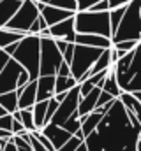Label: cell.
Instances as JSON below:
<instances>
[{
  "instance_id": "cell-1",
  "label": "cell",
  "mask_w": 141,
  "mask_h": 151,
  "mask_svg": "<svg viewBox=\"0 0 141 151\" xmlns=\"http://www.w3.org/2000/svg\"><path fill=\"white\" fill-rule=\"evenodd\" d=\"M141 121L125 109L120 99H115L111 109L102 116L97 128L86 135L88 151H138Z\"/></svg>"
},
{
  "instance_id": "cell-2",
  "label": "cell",
  "mask_w": 141,
  "mask_h": 151,
  "mask_svg": "<svg viewBox=\"0 0 141 151\" xmlns=\"http://www.w3.org/2000/svg\"><path fill=\"white\" fill-rule=\"evenodd\" d=\"M11 56L28 70L32 79H37L41 76V37L39 35L27 34L16 44V49Z\"/></svg>"
},
{
  "instance_id": "cell-3",
  "label": "cell",
  "mask_w": 141,
  "mask_h": 151,
  "mask_svg": "<svg viewBox=\"0 0 141 151\" xmlns=\"http://www.w3.org/2000/svg\"><path fill=\"white\" fill-rule=\"evenodd\" d=\"M74 21L78 34H101L106 37L113 35L109 11H76Z\"/></svg>"
},
{
  "instance_id": "cell-4",
  "label": "cell",
  "mask_w": 141,
  "mask_h": 151,
  "mask_svg": "<svg viewBox=\"0 0 141 151\" xmlns=\"http://www.w3.org/2000/svg\"><path fill=\"white\" fill-rule=\"evenodd\" d=\"M111 39L113 44L120 40H141V0L127 4L124 18Z\"/></svg>"
},
{
  "instance_id": "cell-5",
  "label": "cell",
  "mask_w": 141,
  "mask_h": 151,
  "mask_svg": "<svg viewBox=\"0 0 141 151\" xmlns=\"http://www.w3.org/2000/svg\"><path fill=\"white\" fill-rule=\"evenodd\" d=\"M102 47H92V46H85V44H76L74 46V56L70 62V72L78 79V83L85 81L88 70L94 67V63L97 62V58L102 55Z\"/></svg>"
},
{
  "instance_id": "cell-6",
  "label": "cell",
  "mask_w": 141,
  "mask_h": 151,
  "mask_svg": "<svg viewBox=\"0 0 141 151\" xmlns=\"http://www.w3.org/2000/svg\"><path fill=\"white\" fill-rule=\"evenodd\" d=\"M30 79L32 77L28 74V70L18 60H14L11 56L0 72V93H7V91H12L20 86H25Z\"/></svg>"
},
{
  "instance_id": "cell-7",
  "label": "cell",
  "mask_w": 141,
  "mask_h": 151,
  "mask_svg": "<svg viewBox=\"0 0 141 151\" xmlns=\"http://www.w3.org/2000/svg\"><path fill=\"white\" fill-rule=\"evenodd\" d=\"M64 63V55L53 37H41V76H57Z\"/></svg>"
},
{
  "instance_id": "cell-8",
  "label": "cell",
  "mask_w": 141,
  "mask_h": 151,
  "mask_svg": "<svg viewBox=\"0 0 141 151\" xmlns=\"http://www.w3.org/2000/svg\"><path fill=\"white\" fill-rule=\"evenodd\" d=\"M41 9H39V2L35 0H23L20 9L16 11V14L12 16V19L5 25L7 28H12L16 32H23L28 34L30 27L34 25V21L39 18Z\"/></svg>"
},
{
  "instance_id": "cell-9",
  "label": "cell",
  "mask_w": 141,
  "mask_h": 151,
  "mask_svg": "<svg viewBox=\"0 0 141 151\" xmlns=\"http://www.w3.org/2000/svg\"><path fill=\"white\" fill-rule=\"evenodd\" d=\"M79 99H81V93H79V83L69 90V93H67V97L60 102V106H58V109H57V113L53 114V118H51V121L49 123H57V125H64L67 119H69L72 114L78 111V106H79Z\"/></svg>"
},
{
  "instance_id": "cell-10",
  "label": "cell",
  "mask_w": 141,
  "mask_h": 151,
  "mask_svg": "<svg viewBox=\"0 0 141 151\" xmlns=\"http://www.w3.org/2000/svg\"><path fill=\"white\" fill-rule=\"evenodd\" d=\"M118 83L124 91H141V51L136 49L134 60L129 67V70L122 76H116Z\"/></svg>"
},
{
  "instance_id": "cell-11",
  "label": "cell",
  "mask_w": 141,
  "mask_h": 151,
  "mask_svg": "<svg viewBox=\"0 0 141 151\" xmlns=\"http://www.w3.org/2000/svg\"><path fill=\"white\" fill-rule=\"evenodd\" d=\"M39 9H41L42 18L46 19L48 27H53V25H57V23H60V21H64V19L76 14L74 11L62 9V7H57V5H49V4H42V2H39Z\"/></svg>"
},
{
  "instance_id": "cell-12",
  "label": "cell",
  "mask_w": 141,
  "mask_h": 151,
  "mask_svg": "<svg viewBox=\"0 0 141 151\" xmlns=\"http://www.w3.org/2000/svg\"><path fill=\"white\" fill-rule=\"evenodd\" d=\"M49 32H51V37L53 39H64L67 42H76V35H78V30H76V21H74V16H70L67 19L49 27Z\"/></svg>"
},
{
  "instance_id": "cell-13",
  "label": "cell",
  "mask_w": 141,
  "mask_h": 151,
  "mask_svg": "<svg viewBox=\"0 0 141 151\" xmlns=\"http://www.w3.org/2000/svg\"><path fill=\"white\" fill-rule=\"evenodd\" d=\"M41 130L48 135V139L53 142V146H55L57 150L62 148L70 137L74 135V134H70L69 130H65L62 125H57V123H48V125H44V128H41Z\"/></svg>"
},
{
  "instance_id": "cell-14",
  "label": "cell",
  "mask_w": 141,
  "mask_h": 151,
  "mask_svg": "<svg viewBox=\"0 0 141 151\" xmlns=\"http://www.w3.org/2000/svg\"><path fill=\"white\" fill-rule=\"evenodd\" d=\"M16 91L20 93V109L34 107V104L37 102V79H30L25 86L16 88Z\"/></svg>"
},
{
  "instance_id": "cell-15",
  "label": "cell",
  "mask_w": 141,
  "mask_h": 151,
  "mask_svg": "<svg viewBox=\"0 0 141 151\" xmlns=\"http://www.w3.org/2000/svg\"><path fill=\"white\" fill-rule=\"evenodd\" d=\"M55 83L57 76H39L37 77V100H49L55 97Z\"/></svg>"
},
{
  "instance_id": "cell-16",
  "label": "cell",
  "mask_w": 141,
  "mask_h": 151,
  "mask_svg": "<svg viewBox=\"0 0 141 151\" xmlns=\"http://www.w3.org/2000/svg\"><path fill=\"white\" fill-rule=\"evenodd\" d=\"M76 44H85V46L106 49V47L113 46V39L101 35V34H78L76 35Z\"/></svg>"
},
{
  "instance_id": "cell-17",
  "label": "cell",
  "mask_w": 141,
  "mask_h": 151,
  "mask_svg": "<svg viewBox=\"0 0 141 151\" xmlns=\"http://www.w3.org/2000/svg\"><path fill=\"white\" fill-rule=\"evenodd\" d=\"M101 91H102V88H101V86H95L90 93H86L85 97L79 99V106H78V113H79V116H85V114L95 111Z\"/></svg>"
},
{
  "instance_id": "cell-18",
  "label": "cell",
  "mask_w": 141,
  "mask_h": 151,
  "mask_svg": "<svg viewBox=\"0 0 141 151\" xmlns=\"http://www.w3.org/2000/svg\"><path fill=\"white\" fill-rule=\"evenodd\" d=\"M21 2L23 0H0V27H5L12 19Z\"/></svg>"
},
{
  "instance_id": "cell-19",
  "label": "cell",
  "mask_w": 141,
  "mask_h": 151,
  "mask_svg": "<svg viewBox=\"0 0 141 151\" xmlns=\"http://www.w3.org/2000/svg\"><path fill=\"white\" fill-rule=\"evenodd\" d=\"M102 116H104V113H101L99 109H95V111H92V113L81 116V132H83L85 139H86V135H90V134L97 128V125L101 123Z\"/></svg>"
},
{
  "instance_id": "cell-20",
  "label": "cell",
  "mask_w": 141,
  "mask_h": 151,
  "mask_svg": "<svg viewBox=\"0 0 141 151\" xmlns=\"http://www.w3.org/2000/svg\"><path fill=\"white\" fill-rule=\"evenodd\" d=\"M102 90H106L108 93H111L115 99H120V95L124 93L120 83H118V77H116V70H115V63L109 67V72L104 79V84H102Z\"/></svg>"
},
{
  "instance_id": "cell-21",
  "label": "cell",
  "mask_w": 141,
  "mask_h": 151,
  "mask_svg": "<svg viewBox=\"0 0 141 151\" xmlns=\"http://www.w3.org/2000/svg\"><path fill=\"white\" fill-rule=\"evenodd\" d=\"M120 100L124 102L125 109L131 111V113H134L136 118L141 121V100L138 99V95H136L134 91H124V93L120 95Z\"/></svg>"
},
{
  "instance_id": "cell-22",
  "label": "cell",
  "mask_w": 141,
  "mask_h": 151,
  "mask_svg": "<svg viewBox=\"0 0 141 151\" xmlns=\"http://www.w3.org/2000/svg\"><path fill=\"white\" fill-rule=\"evenodd\" d=\"M25 35H27V34H23V32H16V30H12V28L0 27V49L11 46V44H14V42H20Z\"/></svg>"
},
{
  "instance_id": "cell-23",
  "label": "cell",
  "mask_w": 141,
  "mask_h": 151,
  "mask_svg": "<svg viewBox=\"0 0 141 151\" xmlns=\"http://www.w3.org/2000/svg\"><path fill=\"white\" fill-rule=\"evenodd\" d=\"M18 104H20V93H18L16 90L7 91V93H0V106H2L7 113L12 114L16 109H20Z\"/></svg>"
},
{
  "instance_id": "cell-24",
  "label": "cell",
  "mask_w": 141,
  "mask_h": 151,
  "mask_svg": "<svg viewBox=\"0 0 141 151\" xmlns=\"http://www.w3.org/2000/svg\"><path fill=\"white\" fill-rule=\"evenodd\" d=\"M34 111V119L37 128H44L46 125V113H48V100H37L32 107Z\"/></svg>"
},
{
  "instance_id": "cell-25",
  "label": "cell",
  "mask_w": 141,
  "mask_h": 151,
  "mask_svg": "<svg viewBox=\"0 0 141 151\" xmlns=\"http://www.w3.org/2000/svg\"><path fill=\"white\" fill-rule=\"evenodd\" d=\"M78 84V79L74 76H60L57 74V83H55V93H62V91H69Z\"/></svg>"
},
{
  "instance_id": "cell-26",
  "label": "cell",
  "mask_w": 141,
  "mask_h": 151,
  "mask_svg": "<svg viewBox=\"0 0 141 151\" xmlns=\"http://www.w3.org/2000/svg\"><path fill=\"white\" fill-rule=\"evenodd\" d=\"M23 125H25V128L28 130V132H32L35 130L37 127H35V119H34V111H32V107H28V109H20V118H18Z\"/></svg>"
},
{
  "instance_id": "cell-27",
  "label": "cell",
  "mask_w": 141,
  "mask_h": 151,
  "mask_svg": "<svg viewBox=\"0 0 141 151\" xmlns=\"http://www.w3.org/2000/svg\"><path fill=\"white\" fill-rule=\"evenodd\" d=\"M125 7H127V5H124V7H115V9H109V16H111V30H113V34L116 32V28H118V25H120V21H122V18H124ZM111 37H113V35H111Z\"/></svg>"
},
{
  "instance_id": "cell-28",
  "label": "cell",
  "mask_w": 141,
  "mask_h": 151,
  "mask_svg": "<svg viewBox=\"0 0 141 151\" xmlns=\"http://www.w3.org/2000/svg\"><path fill=\"white\" fill-rule=\"evenodd\" d=\"M62 127H64L65 130H69L70 134H76V132H79V130H81V116H79V113L76 111V113L72 114L69 119H67V121L62 125Z\"/></svg>"
},
{
  "instance_id": "cell-29",
  "label": "cell",
  "mask_w": 141,
  "mask_h": 151,
  "mask_svg": "<svg viewBox=\"0 0 141 151\" xmlns=\"http://www.w3.org/2000/svg\"><path fill=\"white\" fill-rule=\"evenodd\" d=\"M81 142H83V139H79L78 135H72L69 141H67L62 148H58L57 151H76L78 148H79V144H81Z\"/></svg>"
},
{
  "instance_id": "cell-30",
  "label": "cell",
  "mask_w": 141,
  "mask_h": 151,
  "mask_svg": "<svg viewBox=\"0 0 141 151\" xmlns=\"http://www.w3.org/2000/svg\"><path fill=\"white\" fill-rule=\"evenodd\" d=\"M44 28H48V23H46V19L42 18V14H39V18L34 21V25L30 27V32H28V34H35V35H39Z\"/></svg>"
},
{
  "instance_id": "cell-31",
  "label": "cell",
  "mask_w": 141,
  "mask_h": 151,
  "mask_svg": "<svg viewBox=\"0 0 141 151\" xmlns=\"http://www.w3.org/2000/svg\"><path fill=\"white\" fill-rule=\"evenodd\" d=\"M58 106H60V102L55 99V97H51L49 100H48V113H46V125L51 121V118H53V114L57 113V109H58Z\"/></svg>"
},
{
  "instance_id": "cell-32",
  "label": "cell",
  "mask_w": 141,
  "mask_h": 151,
  "mask_svg": "<svg viewBox=\"0 0 141 151\" xmlns=\"http://www.w3.org/2000/svg\"><path fill=\"white\" fill-rule=\"evenodd\" d=\"M140 40H120V42H115L113 46L118 47V49H124V51H132L136 46H138Z\"/></svg>"
},
{
  "instance_id": "cell-33",
  "label": "cell",
  "mask_w": 141,
  "mask_h": 151,
  "mask_svg": "<svg viewBox=\"0 0 141 151\" xmlns=\"http://www.w3.org/2000/svg\"><path fill=\"white\" fill-rule=\"evenodd\" d=\"M12 114L7 113L4 114V116H0V128H4V130H11L12 132Z\"/></svg>"
},
{
  "instance_id": "cell-34",
  "label": "cell",
  "mask_w": 141,
  "mask_h": 151,
  "mask_svg": "<svg viewBox=\"0 0 141 151\" xmlns=\"http://www.w3.org/2000/svg\"><path fill=\"white\" fill-rule=\"evenodd\" d=\"M28 142L32 144V150H34V151H48L46 148H44V144H42V142L35 137L32 132H30V135H28Z\"/></svg>"
},
{
  "instance_id": "cell-35",
  "label": "cell",
  "mask_w": 141,
  "mask_h": 151,
  "mask_svg": "<svg viewBox=\"0 0 141 151\" xmlns=\"http://www.w3.org/2000/svg\"><path fill=\"white\" fill-rule=\"evenodd\" d=\"M111 100H115V97H113L111 93H108L106 90H102V91H101V95H99V100H97V107L104 106V104L111 102ZM97 107H95V109H97Z\"/></svg>"
},
{
  "instance_id": "cell-36",
  "label": "cell",
  "mask_w": 141,
  "mask_h": 151,
  "mask_svg": "<svg viewBox=\"0 0 141 151\" xmlns=\"http://www.w3.org/2000/svg\"><path fill=\"white\" fill-rule=\"evenodd\" d=\"M27 132V128H25V125L20 121V119H12V134L14 135H21V134H25Z\"/></svg>"
},
{
  "instance_id": "cell-37",
  "label": "cell",
  "mask_w": 141,
  "mask_h": 151,
  "mask_svg": "<svg viewBox=\"0 0 141 151\" xmlns=\"http://www.w3.org/2000/svg\"><path fill=\"white\" fill-rule=\"evenodd\" d=\"M90 11H109V0H99L90 7Z\"/></svg>"
},
{
  "instance_id": "cell-38",
  "label": "cell",
  "mask_w": 141,
  "mask_h": 151,
  "mask_svg": "<svg viewBox=\"0 0 141 151\" xmlns=\"http://www.w3.org/2000/svg\"><path fill=\"white\" fill-rule=\"evenodd\" d=\"M99 0H78V11H86L90 9L94 4H97Z\"/></svg>"
},
{
  "instance_id": "cell-39",
  "label": "cell",
  "mask_w": 141,
  "mask_h": 151,
  "mask_svg": "<svg viewBox=\"0 0 141 151\" xmlns=\"http://www.w3.org/2000/svg\"><path fill=\"white\" fill-rule=\"evenodd\" d=\"M9 58H11V55H9L5 49H0V72H2V69L5 67V63L9 62Z\"/></svg>"
},
{
  "instance_id": "cell-40",
  "label": "cell",
  "mask_w": 141,
  "mask_h": 151,
  "mask_svg": "<svg viewBox=\"0 0 141 151\" xmlns=\"http://www.w3.org/2000/svg\"><path fill=\"white\" fill-rule=\"evenodd\" d=\"M132 0H109V9H115V7H124L127 4H131Z\"/></svg>"
},
{
  "instance_id": "cell-41",
  "label": "cell",
  "mask_w": 141,
  "mask_h": 151,
  "mask_svg": "<svg viewBox=\"0 0 141 151\" xmlns=\"http://www.w3.org/2000/svg\"><path fill=\"white\" fill-rule=\"evenodd\" d=\"M58 74H60V76H70V74H72V72H70V65L67 63V62H64V63L60 65Z\"/></svg>"
},
{
  "instance_id": "cell-42",
  "label": "cell",
  "mask_w": 141,
  "mask_h": 151,
  "mask_svg": "<svg viewBox=\"0 0 141 151\" xmlns=\"http://www.w3.org/2000/svg\"><path fill=\"white\" fill-rule=\"evenodd\" d=\"M14 134L11 132V130H4V128H0V139H11Z\"/></svg>"
},
{
  "instance_id": "cell-43",
  "label": "cell",
  "mask_w": 141,
  "mask_h": 151,
  "mask_svg": "<svg viewBox=\"0 0 141 151\" xmlns=\"http://www.w3.org/2000/svg\"><path fill=\"white\" fill-rule=\"evenodd\" d=\"M76 151H88V148H86V144H85V141H83V142L79 144V148H78Z\"/></svg>"
},
{
  "instance_id": "cell-44",
  "label": "cell",
  "mask_w": 141,
  "mask_h": 151,
  "mask_svg": "<svg viewBox=\"0 0 141 151\" xmlns=\"http://www.w3.org/2000/svg\"><path fill=\"white\" fill-rule=\"evenodd\" d=\"M138 151H141V132H140V137H138V144H136Z\"/></svg>"
},
{
  "instance_id": "cell-45",
  "label": "cell",
  "mask_w": 141,
  "mask_h": 151,
  "mask_svg": "<svg viewBox=\"0 0 141 151\" xmlns=\"http://www.w3.org/2000/svg\"><path fill=\"white\" fill-rule=\"evenodd\" d=\"M4 114H7V111H5V109H4V107L0 106V116H4Z\"/></svg>"
},
{
  "instance_id": "cell-46",
  "label": "cell",
  "mask_w": 141,
  "mask_h": 151,
  "mask_svg": "<svg viewBox=\"0 0 141 151\" xmlns=\"http://www.w3.org/2000/svg\"><path fill=\"white\" fill-rule=\"evenodd\" d=\"M134 93L138 95V99H140V100H141V91H134Z\"/></svg>"
},
{
  "instance_id": "cell-47",
  "label": "cell",
  "mask_w": 141,
  "mask_h": 151,
  "mask_svg": "<svg viewBox=\"0 0 141 151\" xmlns=\"http://www.w3.org/2000/svg\"><path fill=\"white\" fill-rule=\"evenodd\" d=\"M136 49H140V51H141V40L138 42V46H136Z\"/></svg>"
},
{
  "instance_id": "cell-48",
  "label": "cell",
  "mask_w": 141,
  "mask_h": 151,
  "mask_svg": "<svg viewBox=\"0 0 141 151\" xmlns=\"http://www.w3.org/2000/svg\"><path fill=\"white\" fill-rule=\"evenodd\" d=\"M35 2H42V4H48V0H35Z\"/></svg>"
}]
</instances>
